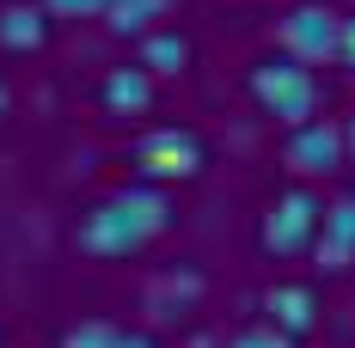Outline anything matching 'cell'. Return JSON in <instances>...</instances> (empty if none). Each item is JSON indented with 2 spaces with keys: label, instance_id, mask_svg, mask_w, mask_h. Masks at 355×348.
Returning a JSON list of instances; mask_svg holds the SVG:
<instances>
[{
  "label": "cell",
  "instance_id": "obj_13",
  "mask_svg": "<svg viewBox=\"0 0 355 348\" xmlns=\"http://www.w3.org/2000/svg\"><path fill=\"white\" fill-rule=\"evenodd\" d=\"M116 336H123L116 324H98L92 318V324H73L68 336H62V348H116Z\"/></svg>",
  "mask_w": 355,
  "mask_h": 348
},
{
  "label": "cell",
  "instance_id": "obj_17",
  "mask_svg": "<svg viewBox=\"0 0 355 348\" xmlns=\"http://www.w3.org/2000/svg\"><path fill=\"white\" fill-rule=\"evenodd\" d=\"M116 348H159V342H153L147 330H123V336H116Z\"/></svg>",
  "mask_w": 355,
  "mask_h": 348
},
{
  "label": "cell",
  "instance_id": "obj_14",
  "mask_svg": "<svg viewBox=\"0 0 355 348\" xmlns=\"http://www.w3.org/2000/svg\"><path fill=\"white\" fill-rule=\"evenodd\" d=\"M49 19H105L110 0H37Z\"/></svg>",
  "mask_w": 355,
  "mask_h": 348
},
{
  "label": "cell",
  "instance_id": "obj_4",
  "mask_svg": "<svg viewBox=\"0 0 355 348\" xmlns=\"http://www.w3.org/2000/svg\"><path fill=\"white\" fill-rule=\"evenodd\" d=\"M202 165H209V147L190 129H147L135 140V172L147 183H190V177H202Z\"/></svg>",
  "mask_w": 355,
  "mask_h": 348
},
{
  "label": "cell",
  "instance_id": "obj_6",
  "mask_svg": "<svg viewBox=\"0 0 355 348\" xmlns=\"http://www.w3.org/2000/svg\"><path fill=\"white\" fill-rule=\"evenodd\" d=\"M282 159H288L300 177H337V172H343V159H349V140H343L337 122L306 116V122H294V129H288Z\"/></svg>",
  "mask_w": 355,
  "mask_h": 348
},
{
  "label": "cell",
  "instance_id": "obj_19",
  "mask_svg": "<svg viewBox=\"0 0 355 348\" xmlns=\"http://www.w3.org/2000/svg\"><path fill=\"white\" fill-rule=\"evenodd\" d=\"M6 104H12V98H6V86H0V116H6Z\"/></svg>",
  "mask_w": 355,
  "mask_h": 348
},
{
  "label": "cell",
  "instance_id": "obj_7",
  "mask_svg": "<svg viewBox=\"0 0 355 348\" xmlns=\"http://www.w3.org/2000/svg\"><path fill=\"white\" fill-rule=\"evenodd\" d=\"M313 257H319V269H349L355 257V196H343V202H331L319 220V239H313Z\"/></svg>",
  "mask_w": 355,
  "mask_h": 348
},
{
  "label": "cell",
  "instance_id": "obj_3",
  "mask_svg": "<svg viewBox=\"0 0 355 348\" xmlns=\"http://www.w3.org/2000/svg\"><path fill=\"white\" fill-rule=\"evenodd\" d=\"M319 196L313 190H282L276 202H270V214H263V226H257V244H263V257H276V263H288V257H300V250H313V239H319Z\"/></svg>",
  "mask_w": 355,
  "mask_h": 348
},
{
  "label": "cell",
  "instance_id": "obj_1",
  "mask_svg": "<svg viewBox=\"0 0 355 348\" xmlns=\"http://www.w3.org/2000/svg\"><path fill=\"white\" fill-rule=\"evenodd\" d=\"M166 226H172V196H166V183L141 177V183H123V190L98 196L92 208H80L73 250H86V257H135Z\"/></svg>",
  "mask_w": 355,
  "mask_h": 348
},
{
  "label": "cell",
  "instance_id": "obj_11",
  "mask_svg": "<svg viewBox=\"0 0 355 348\" xmlns=\"http://www.w3.org/2000/svg\"><path fill=\"white\" fill-rule=\"evenodd\" d=\"M141 68L147 73H184L190 68V37L184 31H147L141 37Z\"/></svg>",
  "mask_w": 355,
  "mask_h": 348
},
{
  "label": "cell",
  "instance_id": "obj_2",
  "mask_svg": "<svg viewBox=\"0 0 355 348\" xmlns=\"http://www.w3.org/2000/svg\"><path fill=\"white\" fill-rule=\"evenodd\" d=\"M251 98H257V110L263 116H276L282 129H294V122H306V116H319V80H313V68L300 62V55H263L257 68L245 73Z\"/></svg>",
  "mask_w": 355,
  "mask_h": 348
},
{
  "label": "cell",
  "instance_id": "obj_8",
  "mask_svg": "<svg viewBox=\"0 0 355 348\" xmlns=\"http://www.w3.org/2000/svg\"><path fill=\"white\" fill-rule=\"evenodd\" d=\"M263 312L276 330L288 336H306L313 324H319V300H313V287H300V281H276L270 293H263Z\"/></svg>",
  "mask_w": 355,
  "mask_h": 348
},
{
  "label": "cell",
  "instance_id": "obj_18",
  "mask_svg": "<svg viewBox=\"0 0 355 348\" xmlns=\"http://www.w3.org/2000/svg\"><path fill=\"white\" fill-rule=\"evenodd\" d=\"M343 140H349V153H355V122H349V129H343Z\"/></svg>",
  "mask_w": 355,
  "mask_h": 348
},
{
  "label": "cell",
  "instance_id": "obj_10",
  "mask_svg": "<svg viewBox=\"0 0 355 348\" xmlns=\"http://www.w3.org/2000/svg\"><path fill=\"white\" fill-rule=\"evenodd\" d=\"M43 37H49V12H43V6H25V0L0 6V43H6L12 55L43 49Z\"/></svg>",
  "mask_w": 355,
  "mask_h": 348
},
{
  "label": "cell",
  "instance_id": "obj_12",
  "mask_svg": "<svg viewBox=\"0 0 355 348\" xmlns=\"http://www.w3.org/2000/svg\"><path fill=\"white\" fill-rule=\"evenodd\" d=\"M178 0H110V31L116 37H147L153 31V19H166V12H172Z\"/></svg>",
  "mask_w": 355,
  "mask_h": 348
},
{
  "label": "cell",
  "instance_id": "obj_15",
  "mask_svg": "<svg viewBox=\"0 0 355 348\" xmlns=\"http://www.w3.org/2000/svg\"><path fill=\"white\" fill-rule=\"evenodd\" d=\"M227 348H294V336L276 330V324H251V330H239Z\"/></svg>",
  "mask_w": 355,
  "mask_h": 348
},
{
  "label": "cell",
  "instance_id": "obj_16",
  "mask_svg": "<svg viewBox=\"0 0 355 348\" xmlns=\"http://www.w3.org/2000/svg\"><path fill=\"white\" fill-rule=\"evenodd\" d=\"M337 62H343V68H355V12L343 19V31H337Z\"/></svg>",
  "mask_w": 355,
  "mask_h": 348
},
{
  "label": "cell",
  "instance_id": "obj_5",
  "mask_svg": "<svg viewBox=\"0 0 355 348\" xmlns=\"http://www.w3.org/2000/svg\"><path fill=\"white\" fill-rule=\"evenodd\" d=\"M337 31H343V12H331L324 0H300L276 19V37H282L288 55H300L306 68L313 62H337Z\"/></svg>",
  "mask_w": 355,
  "mask_h": 348
},
{
  "label": "cell",
  "instance_id": "obj_9",
  "mask_svg": "<svg viewBox=\"0 0 355 348\" xmlns=\"http://www.w3.org/2000/svg\"><path fill=\"white\" fill-rule=\"evenodd\" d=\"M98 104L110 110V116H141L147 104H153V73L135 62V68H110L105 86H98Z\"/></svg>",
  "mask_w": 355,
  "mask_h": 348
}]
</instances>
